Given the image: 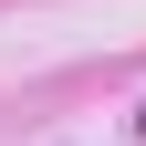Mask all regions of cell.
Listing matches in <instances>:
<instances>
[{
	"label": "cell",
	"mask_w": 146,
	"mask_h": 146,
	"mask_svg": "<svg viewBox=\"0 0 146 146\" xmlns=\"http://www.w3.org/2000/svg\"><path fill=\"white\" fill-rule=\"evenodd\" d=\"M136 136H146V104H136Z\"/></svg>",
	"instance_id": "6da1fadb"
}]
</instances>
